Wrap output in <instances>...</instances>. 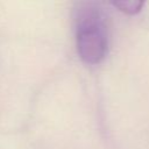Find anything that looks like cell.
I'll return each mask as SVG.
<instances>
[{
    "instance_id": "cell-1",
    "label": "cell",
    "mask_w": 149,
    "mask_h": 149,
    "mask_svg": "<svg viewBox=\"0 0 149 149\" xmlns=\"http://www.w3.org/2000/svg\"><path fill=\"white\" fill-rule=\"evenodd\" d=\"M77 49L80 58L87 64L100 63L107 52V28L105 14L99 3L78 2L74 9Z\"/></svg>"
},
{
    "instance_id": "cell-2",
    "label": "cell",
    "mask_w": 149,
    "mask_h": 149,
    "mask_svg": "<svg viewBox=\"0 0 149 149\" xmlns=\"http://www.w3.org/2000/svg\"><path fill=\"white\" fill-rule=\"evenodd\" d=\"M113 5L118 7L120 10L128 13V14H135L140 12L141 7L143 6V1L139 0H116L113 1Z\"/></svg>"
}]
</instances>
